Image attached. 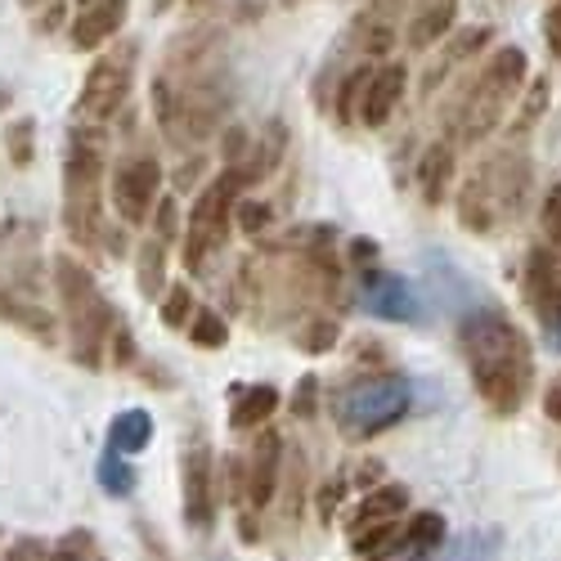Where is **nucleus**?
Here are the masks:
<instances>
[{
	"mask_svg": "<svg viewBox=\"0 0 561 561\" xmlns=\"http://www.w3.org/2000/svg\"><path fill=\"white\" fill-rule=\"evenodd\" d=\"M243 462H248V503L243 507L265 512L278 499V485H284V462H288L284 436H278V432H261L252 440V449L243 454Z\"/></svg>",
	"mask_w": 561,
	"mask_h": 561,
	"instance_id": "12",
	"label": "nucleus"
},
{
	"mask_svg": "<svg viewBox=\"0 0 561 561\" xmlns=\"http://www.w3.org/2000/svg\"><path fill=\"white\" fill-rule=\"evenodd\" d=\"M108 445L122 454H145L153 445V413L149 409H126L108 423Z\"/></svg>",
	"mask_w": 561,
	"mask_h": 561,
	"instance_id": "22",
	"label": "nucleus"
},
{
	"mask_svg": "<svg viewBox=\"0 0 561 561\" xmlns=\"http://www.w3.org/2000/svg\"><path fill=\"white\" fill-rule=\"evenodd\" d=\"M490 36H494L490 27H467V32H458V36L449 41V50H445V59H440V64L432 68V77H427V85H436V81H440V77H445V72L454 68V64H462V59H472V55L481 50V45H485Z\"/></svg>",
	"mask_w": 561,
	"mask_h": 561,
	"instance_id": "25",
	"label": "nucleus"
},
{
	"mask_svg": "<svg viewBox=\"0 0 561 561\" xmlns=\"http://www.w3.org/2000/svg\"><path fill=\"white\" fill-rule=\"evenodd\" d=\"M400 539L432 552V548L445 543V517H440V512H413V517L404 522V530H400Z\"/></svg>",
	"mask_w": 561,
	"mask_h": 561,
	"instance_id": "28",
	"label": "nucleus"
},
{
	"mask_svg": "<svg viewBox=\"0 0 561 561\" xmlns=\"http://www.w3.org/2000/svg\"><path fill=\"white\" fill-rule=\"evenodd\" d=\"M55 293H59V310H64V329L72 337V359L95 373L104 364V351L113 342V329L122 314L95 284V274L72 256H55Z\"/></svg>",
	"mask_w": 561,
	"mask_h": 561,
	"instance_id": "4",
	"label": "nucleus"
},
{
	"mask_svg": "<svg viewBox=\"0 0 561 561\" xmlns=\"http://www.w3.org/2000/svg\"><path fill=\"white\" fill-rule=\"evenodd\" d=\"M278 404H284V396H278V387H270V382L239 387L233 391V404H229V427L233 432H261Z\"/></svg>",
	"mask_w": 561,
	"mask_h": 561,
	"instance_id": "18",
	"label": "nucleus"
},
{
	"mask_svg": "<svg viewBox=\"0 0 561 561\" xmlns=\"http://www.w3.org/2000/svg\"><path fill=\"white\" fill-rule=\"evenodd\" d=\"M368 77H373V68H355V72H346V81L337 85V122H342V126H346V122H359V95H364Z\"/></svg>",
	"mask_w": 561,
	"mask_h": 561,
	"instance_id": "32",
	"label": "nucleus"
},
{
	"mask_svg": "<svg viewBox=\"0 0 561 561\" xmlns=\"http://www.w3.org/2000/svg\"><path fill=\"white\" fill-rule=\"evenodd\" d=\"M400 517L396 522H373V526H359V530H351V548L359 552V557H373V552H387L396 539H400Z\"/></svg>",
	"mask_w": 561,
	"mask_h": 561,
	"instance_id": "31",
	"label": "nucleus"
},
{
	"mask_svg": "<svg viewBox=\"0 0 561 561\" xmlns=\"http://www.w3.org/2000/svg\"><path fill=\"white\" fill-rule=\"evenodd\" d=\"M27 5H36V0H27Z\"/></svg>",
	"mask_w": 561,
	"mask_h": 561,
	"instance_id": "47",
	"label": "nucleus"
},
{
	"mask_svg": "<svg viewBox=\"0 0 561 561\" xmlns=\"http://www.w3.org/2000/svg\"><path fill=\"white\" fill-rule=\"evenodd\" d=\"M64 229L68 239L85 252L104 248V135L95 130H72L68 158H64Z\"/></svg>",
	"mask_w": 561,
	"mask_h": 561,
	"instance_id": "5",
	"label": "nucleus"
},
{
	"mask_svg": "<svg viewBox=\"0 0 561 561\" xmlns=\"http://www.w3.org/2000/svg\"><path fill=\"white\" fill-rule=\"evenodd\" d=\"M404 85H409V68L404 64H382L378 72L368 77L364 85V95H359V126L368 130H378L396 117L400 100H404Z\"/></svg>",
	"mask_w": 561,
	"mask_h": 561,
	"instance_id": "15",
	"label": "nucleus"
},
{
	"mask_svg": "<svg viewBox=\"0 0 561 561\" xmlns=\"http://www.w3.org/2000/svg\"><path fill=\"white\" fill-rule=\"evenodd\" d=\"M359 561H427V548H413V543L396 539L387 552H373V557H359Z\"/></svg>",
	"mask_w": 561,
	"mask_h": 561,
	"instance_id": "41",
	"label": "nucleus"
},
{
	"mask_svg": "<svg viewBox=\"0 0 561 561\" xmlns=\"http://www.w3.org/2000/svg\"><path fill=\"white\" fill-rule=\"evenodd\" d=\"M100 485H104L108 499H130V494H135V467H130L126 454L113 449V445H108V454L100 458Z\"/></svg>",
	"mask_w": 561,
	"mask_h": 561,
	"instance_id": "24",
	"label": "nucleus"
},
{
	"mask_svg": "<svg viewBox=\"0 0 561 561\" xmlns=\"http://www.w3.org/2000/svg\"><path fill=\"white\" fill-rule=\"evenodd\" d=\"M162 198V162L153 153H126L108 175V203L122 225H145Z\"/></svg>",
	"mask_w": 561,
	"mask_h": 561,
	"instance_id": "9",
	"label": "nucleus"
},
{
	"mask_svg": "<svg viewBox=\"0 0 561 561\" xmlns=\"http://www.w3.org/2000/svg\"><path fill=\"white\" fill-rule=\"evenodd\" d=\"M364 310L368 314H378L387 323H417L423 319V301H417L413 284L391 270H378V265H368L364 270Z\"/></svg>",
	"mask_w": 561,
	"mask_h": 561,
	"instance_id": "11",
	"label": "nucleus"
},
{
	"mask_svg": "<svg viewBox=\"0 0 561 561\" xmlns=\"http://www.w3.org/2000/svg\"><path fill=\"white\" fill-rule=\"evenodd\" d=\"M454 184V145L449 139H436V145L417 158V194H423L427 207H440L449 198Z\"/></svg>",
	"mask_w": 561,
	"mask_h": 561,
	"instance_id": "19",
	"label": "nucleus"
},
{
	"mask_svg": "<svg viewBox=\"0 0 561 561\" xmlns=\"http://www.w3.org/2000/svg\"><path fill=\"white\" fill-rule=\"evenodd\" d=\"M293 413L297 417H314L319 413V378L314 373H306V378L293 387Z\"/></svg>",
	"mask_w": 561,
	"mask_h": 561,
	"instance_id": "37",
	"label": "nucleus"
},
{
	"mask_svg": "<svg viewBox=\"0 0 561 561\" xmlns=\"http://www.w3.org/2000/svg\"><path fill=\"white\" fill-rule=\"evenodd\" d=\"M543 41H548V55L561 64V0H552L543 14Z\"/></svg>",
	"mask_w": 561,
	"mask_h": 561,
	"instance_id": "40",
	"label": "nucleus"
},
{
	"mask_svg": "<svg viewBox=\"0 0 561 561\" xmlns=\"http://www.w3.org/2000/svg\"><path fill=\"white\" fill-rule=\"evenodd\" d=\"M216 458H211V445L207 436H190L184 440V454H180V499H184V522L194 530H211L216 526Z\"/></svg>",
	"mask_w": 561,
	"mask_h": 561,
	"instance_id": "10",
	"label": "nucleus"
},
{
	"mask_svg": "<svg viewBox=\"0 0 561 561\" xmlns=\"http://www.w3.org/2000/svg\"><path fill=\"white\" fill-rule=\"evenodd\" d=\"M153 233H158V239H167V243L180 233V211H175V198L171 194H162L158 207H153Z\"/></svg>",
	"mask_w": 561,
	"mask_h": 561,
	"instance_id": "38",
	"label": "nucleus"
},
{
	"mask_svg": "<svg viewBox=\"0 0 561 561\" xmlns=\"http://www.w3.org/2000/svg\"><path fill=\"white\" fill-rule=\"evenodd\" d=\"M135 284L149 301H158L167 293V239H145L135 252Z\"/></svg>",
	"mask_w": 561,
	"mask_h": 561,
	"instance_id": "21",
	"label": "nucleus"
},
{
	"mask_svg": "<svg viewBox=\"0 0 561 561\" xmlns=\"http://www.w3.org/2000/svg\"><path fill=\"white\" fill-rule=\"evenodd\" d=\"M378 243L373 239H351V265H359V270H368V265H378Z\"/></svg>",
	"mask_w": 561,
	"mask_h": 561,
	"instance_id": "42",
	"label": "nucleus"
},
{
	"mask_svg": "<svg viewBox=\"0 0 561 561\" xmlns=\"http://www.w3.org/2000/svg\"><path fill=\"white\" fill-rule=\"evenodd\" d=\"M0 539H5V530H0Z\"/></svg>",
	"mask_w": 561,
	"mask_h": 561,
	"instance_id": "46",
	"label": "nucleus"
},
{
	"mask_svg": "<svg viewBox=\"0 0 561 561\" xmlns=\"http://www.w3.org/2000/svg\"><path fill=\"white\" fill-rule=\"evenodd\" d=\"M95 539L85 530H72L64 535L59 543H45V539H14L5 561H95Z\"/></svg>",
	"mask_w": 561,
	"mask_h": 561,
	"instance_id": "17",
	"label": "nucleus"
},
{
	"mask_svg": "<svg viewBox=\"0 0 561 561\" xmlns=\"http://www.w3.org/2000/svg\"><path fill=\"white\" fill-rule=\"evenodd\" d=\"M539 225H543V239L561 252V184L543 194V207H539Z\"/></svg>",
	"mask_w": 561,
	"mask_h": 561,
	"instance_id": "36",
	"label": "nucleus"
},
{
	"mask_svg": "<svg viewBox=\"0 0 561 561\" xmlns=\"http://www.w3.org/2000/svg\"><path fill=\"white\" fill-rule=\"evenodd\" d=\"M126 19H130V0H85V5H77L72 23H68L72 50H100V45L117 41Z\"/></svg>",
	"mask_w": 561,
	"mask_h": 561,
	"instance_id": "14",
	"label": "nucleus"
},
{
	"mask_svg": "<svg viewBox=\"0 0 561 561\" xmlns=\"http://www.w3.org/2000/svg\"><path fill=\"white\" fill-rule=\"evenodd\" d=\"M351 485H368V490L382 485V462H378V458H364V462L355 467V481H351Z\"/></svg>",
	"mask_w": 561,
	"mask_h": 561,
	"instance_id": "43",
	"label": "nucleus"
},
{
	"mask_svg": "<svg viewBox=\"0 0 561 561\" xmlns=\"http://www.w3.org/2000/svg\"><path fill=\"white\" fill-rule=\"evenodd\" d=\"M413 404V387L404 373H364L333 391V423L351 445L391 432Z\"/></svg>",
	"mask_w": 561,
	"mask_h": 561,
	"instance_id": "6",
	"label": "nucleus"
},
{
	"mask_svg": "<svg viewBox=\"0 0 561 561\" xmlns=\"http://www.w3.org/2000/svg\"><path fill=\"white\" fill-rule=\"evenodd\" d=\"M404 512H409V490H404V485H396V481L373 485V490L355 503V512H351V530L373 526V522H396V517H404Z\"/></svg>",
	"mask_w": 561,
	"mask_h": 561,
	"instance_id": "20",
	"label": "nucleus"
},
{
	"mask_svg": "<svg viewBox=\"0 0 561 561\" xmlns=\"http://www.w3.org/2000/svg\"><path fill=\"white\" fill-rule=\"evenodd\" d=\"M108 355L117 368H130L135 364V337L126 329V319H117V329H113V342H108Z\"/></svg>",
	"mask_w": 561,
	"mask_h": 561,
	"instance_id": "39",
	"label": "nucleus"
},
{
	"mask_svg": "<svg viewBox=\"0 0 561 561\" xmlns=\"http://www.w3.org/2000/svg\"><path fill=\"white\" fill-rule=\"evenodd\" d=\"M243 190H252V180H248L243 167H225L216 180H207L198 190V198L190 207V225H184V248H180L190 274H203L211 265V256L225 248Z\"/></svg>",
	"mask_w": 561,
	"mask_h": 561,
	"instance_id": "7",
	"label": "nucleus"
},
{
	"mask_svg": "<svg viewBox=\"0 0 561 561\" xmlns=\"http://www.w3.org/2000/svg\"><path fill=\"white\" fill-rule=\"evenodd\" d=\"M135 59H139L135 41H122L117 50H108V55L95 59V68L85 72L81 95H77V113H81L85 122L104 126L108 117H117V113L126 108L130 85H135Z\"/></svg>",
	"mask_w": 561,
	"mask_h": 561,
	"instance_id": "8",
	"label": "nucleus"
},
{
	"mask_svg": "<svg viewBox=\"0 0 561 561\" xmlns=\"http://www.w3.org/2000/svg\"><path fill=\"white\" fill-rule=\"evenodd\" d=\"M346 490H351V477H346V472H337V477H329V481L319 485V499H314L319 522H333V517H337V507H342Z\"/></svg>",
	"mask_w": 561,
	"mask_h": 561,
	"instance_id": "34",
	"label": "nucleus"
},
{
	"mask_svg": "<svg viewBox=\"0 0 561 561\" xmlns=\"http://www.w3.org/2000/svg\"><path fill=\"white\" fill-rule=\"evenodd\" d=\"M274 220V207L270 203H252V198H239V211H233V225L243 233H265Z\"/></svg>",
	"mask_w": 561,
	"mask_h": 561,
	"instance_id": "35",
	"label": "nucleus"
},
{
	"mask_svg": "<svg viewBox=\"0 0 561 561\" xmlns=\"http://www.w3.org/2000/svg\"><path fill=\"white\" fill-rule=\"evenodd\" d=\"M194 310H198V301H194V288L190 284H171L167 293H162V323L167 329H190V319H194Z\"/></svg>",
	"mask_w": 561,
	"mask_h": 561,
	"instance_id": "30",
	"label": "nucleus"
},
{
	"mask_svg": "<svg viewBox=\"0 0 561 561\" xmlns=\"http://www.w3.org/2000/svg\"><path fill=\"white\" fill-rule=\"evenodd\" d=\"M543 413H548V423H557L561 427V373L548 382V391H543Z\"/></svg>",
	"mask_w": 561,
	"mask_h": 561,
	"instance_id": "44",
	"label": "nucleus"
},
{
	"mask_svg": "<svg viewBox=\"0 0 561 561\" xmlns=\"http://www.w3.org/2000/svg\"><path fill=\"white\" fill-rule=\"evenodd\" d=\"M0 319L14 323V329H23V333L36 337V342H55V319L45 314V306H36V301L0 297Z\"/></svg>",
	"mask_w": 561,
	"mask_h": 561,
	"instance_id": "23",
	"label": "nucleus"
},
{
	"mask_svg": "<svg viewBox=\"0 0 561 561\" xmlns=\"http://www.w3.org/2000/svg\"><path fill=\"white\" fill-rule=\"evenodd\" d=\"M522 293L535 310V319L543 329H561V265L548 248H530L526 252V270H522Z\"/></svg>",
	"mask_w": 561,
	"mask_h": 561,
	"instance_id": "13",
	"label": "nucleus"
},
{
	"mask_svg": "<svg viewBox=\"0 0 561 561\" xmlns=\"http://www.w3.org/2000/svg\"><path fill=\"white\" fill-rule=\"evenodd\" d=\"M77 5H85V0H77Z\"/></svg>",
	"mask_w": 561,
	"mask_h": 561,
	"instance_id": "45",
	"label": "nucleus"
},
{
	"mask_svg": "<svg viewBox=\"0 0 561 561\" xmlns=\"http://www.w3.org/2000/svg\"><path fill=\"white\" fill-rule=\"evenodd\" d=\"M458 23V0H413V14L404 27V41L413 50H432L436 41H445Z\"/></svg>",
	"mask_w": 561,
	"mask_h": 561,
	"instance_id": "16",
	"label": "nucleus"
},
{
	"mask_svg": "<svg viewBox=\"0 0 561 561\" xmlns=\"http://www.w3.org/2000/svg\"><path fill=\"white\" fill-rule=\"evenodd\" d=\"M543 113H548V77H535V81H530V95L522 100V108H517V117H512L507 135H512V139H517V135H530V130L539 126Z\"/></svg>",
	"mask_w": 561,
	"mask_h": 561,
	"instance_id": "29",
	"label": "nucleus"
},
{
	"mask_svg": "<svg viewBox=\"0 0 561 561\" xmlns=\"http://www.w3.org/2000/svg\"><path fill=\"white\" fill-rule=\"evenodd\" d=\"M337 337H342L337 319L314 314V319H306V323H301V333H297V351H306V355H329V351L337 346Z\"/></svg>",
	"mask_w": 561,
	"mask_h": 561,
	"instance_id": "27",
	"label": "nucleus"
},
{
	"mask_svg": "<svg viewBox=\"0 0 561 561\" xmlns=\"http://www.w3.org/2000/svg\"><path fill=\"white\" fill-rule=\"evenodd\" d=\"M530 194V162L517 149H499L490 153L472 175L462 180V190L454 198L458 225L467 233H494L507 220H517Z\"/></svg>",
	"mask_w": 561,
	"mask_h": 561,
	"instance_id": "2",
	"label": "nucleus"
},
{
	"mask_svg": "<svg viewBox=\"0 0 561 561\" xmlns=\"http://www.w3.org/2000/svg\"><path fill=\"white\" fill-rule=\"evenodd\" d=\"M526 72H530V64H526L522 45H499V50L485 59V68L467 81L462 100L454 108L449 130H454L458 145H481L485 135H494L503 126L507 108L517 104V95L526 90Z\"/></svg>",
	"mask_w": 561,
	"mask_h": 561,
	"instance_id": "3",
	"label": "nucleus"
},
{
	"mask_svg": "<svg viewBox=\"0 0 561 561\" xmlns=\"http://www.w3.org/2000/svg\"><path fill=\"white\" fill-rule=\"evenodd\" d=\"M458 351L467 364L481 404L499 417H512L535 391V351L530 337L512 323L503 310L481 306L472 314H462L458 323Z\"/></svg>",
	"mask_w": 561,
	"mask_h": 561,
	"instance_id": "1",
	"label": "nucleus"
},
{
	"mask_svg": "<svg viewBox=\"0 0 561 561\" xmlns=\"http://www.w3.org/2000/svg\"><path fill=\"white\" fill-rule=\"evenodd\" d=\"M5 145H10V162H14V167H32V158H36V122H32V117L10 122Z\"/></svg>",
	"mask_w": 561,
	"mask_h": 561,
	"instance_id": "33",
	"label": "nucleus"
},
{
	"mask_svg": "<svg viewBox=\"0 0 561 561\" xmlns=\"http://www.w3.org/2000/svg\"><path fill=\"white\" fill-rule=\"evenodd\" d=\"M190 342H194L198 351H220V346L229 342V323H225V314H216L211 306H198L194 319H190Z\"/></svg>",
	"mask_w": 561,
	"mask_h": 561,
	"instance_id": "26",
	"label": "nucleus"
}]
</instances>
